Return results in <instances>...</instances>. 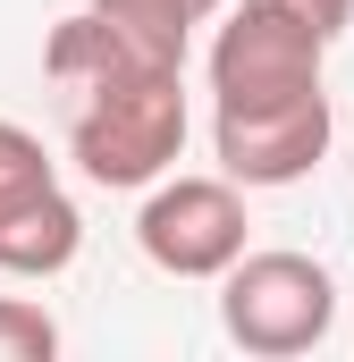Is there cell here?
<instances>
[{
  "label": "cell",
  "mask_w": 354,
  "mask_h": 362,
  "mask_svg": "<svg viewBox=\"0 0 354 362\" xmlns=\"http://www.w3.org/2000/svg\"><path fill=\"white\" fill-rule=\"evenodd\" d=\"M329 135H338V110L329 85L304 93V101H278V110H211V152L219 169L245 185H295L329 160Z\"/></svg>",
  "instance_id": "obj_5"
},
{
  "label": "cell",
  "mask_w": 354,
  "mask_h": 362,
  "mask_svg": "<svg viewBox=\"0 0 354 362\" xmlns=\"http://www.w3.org/2000/svg\"><path fill=\"white\" fill-rule=\"evenodd\" d=\"M42 68H51V85L59 93H101V85H135V76H185V59H169L161 42H144V34H127L118 17H101V8H68L59 25H51V42H42Z\"/></svg>",
  "instance_id": "obj_6"
},
{
  "label": "cell",
  "mask_w": 354,
  "mask_h": 362,
  "mask_svg": "<svg viewBox=\"0 0 354 362\" xmlns=\"http://www.w3.org/2000/svg\"><path fill=\"white\" fill-rule=\"evenodd\" d=\"M101 17H118L127 34H144V42H161L169 59H185V42H194V25H202V0H93Z\"/></svg>",
  "instance_id": "obj_8"
},
{
  "label": "cell",
  "mask_w": 354,
  "mask_h": 362,
  "mask_svg": "<svg viewBox=\"0 0 354 362\" xmlns=\"http://www.w3.org/2000/svg\"><path fill=\"white\" fill-rule=\"evenodd\" d=\"M177 152H185V76H135V85L76 93L68 160L93 185H110V194L161 185Z\"/></svg>",
  "instance_id": "obj_1"
},
{
  "label": "cell",
  "mask_w": 354,
  "mask_h": 362,
  "mask_svg": "<svg viewBox=\"0 0 354 362\" xmlns=\"http://www.w3.org/2000/svg\"><path fill=\"white\" fill-rule=\"evenodd\" d=\"M245 236H253V219H245V185L228 177H161L144 194V211H135V245H144V262L169 278H228L245 262Z\"/></svg>",
  "instance_id": "obj_4"
},
{
  "label": "cell",
  "mask_w": 354,
  "mask_h": 362,
  "mask_svg": "<svg viewBox=\"0 0 354 362\" xmlns=\"http://www.w3.org/2000/svg\"><path fill=\"white\" fill-rule=\"evenodd\" d=\"M42 194H59V160L42 152V135H34V127L0 118V219H17V211H25V202H42Z\"/></svg>",
  "instance_id": "obj_7"
},
{
  "label": "cell",
  "mask_w": 354,
  "mask_h": 362,
  "mask_svg": "<svg viewBox=\"0 0 354 362\" xmlns=\"http://www.w3.org/2000/svg\"><path fill=\"white\" fill-rule=\"evenodd\" d=\"M211 8H228V0H202V17H211Z\"/></svg>",
  "instance_id": "obj_11"
},
{
  "label": "cell",
  "mask_w": 354,
  "mask_h": 362,
  "mask_svg": "<svg viewBox=\"0 0 354 362\" xmlns=\"http://www.w3.org/2000/svg\"><path fill=\"white\" fill-rule=\"evenodd\" d=\"M321 59H329V34H312L304 17H287L270 0H245L211 42V101L219 110L304 101V93H321Z\"/></svg>",
  "instance_id": "obj_3"
},
{
  "label": "cell",
  "mask_w": 354,
  "mask_h": 362,
  "mask_svg": "<svg viewBox=\"0 0 354 362\" xmlns=\"http://www.w3.org/2000/svg\"><path fill=\"white\" fill-rule=\"evenodd\" d=\"M0 362H59V320L25 295H0Z\"/></svg>",
  "instance_id": "obj_9"
},
{
  "label": "cell",
  "mask_w": 354,
  "mask_h": 362,
  "mask_svg": "<svg viewBox=\"0 0 354 362\" xmlns=\"http://www.w3.org/2000/svg\"><path fill=\"white\" fill-rule=\"evenodd\" d=\"M219 329L236 354L295 362L338 329V286L312 253H245L219 278Z\"/></svg>",
  "instance_id": "obj_2"
},
{
  "label": "cell",
  "mask_w": 354,
  "mask_h": 362,
  "mask_svg": "<svg viewBox=\"0 0 354 362\" xmlns=\"http://www.w3.org/2000/svg\"><path fill=\"white\" fill-rule=\"evenodd\" d=\"M270 8L304 17V25H312V34H329V42H338V34L354 25V0H270Z\"/></svg>",
  "instance_id": "obj_10"
}]
</instances>
